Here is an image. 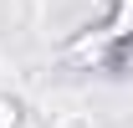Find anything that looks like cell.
<instances>
[{
	"label": "cell",
	"instance_id": "obj_2",
	"mask_svg": "<svg viewBox=\"0 0 133 128\" xmlns=\"http://www.w3.org/2000/svg\"><path fill=\"white\" fill-rule=\"evenodd\" d=\"M16 123H21V108L10 97H0V128H16Z\"/></svg>",
	"mask_w": 133,
	"mask_h": 128
},
{
	"label": "cell",
	"instance_id": "obj_1",
	"mask_svg": "<svg viewBox=\"0 0 133 128\" xmlns=\"http://www.w3.org/2000/svg\"><path fill=\"white\" fill-rule=\"evenodd\" d=\"M102 31H108L113 46L128 41V36H133V0H113V10H108V21H102Z\"/></svg>",
	"mask_w": 133,
	"mask_h": 128
}]
</instances>
